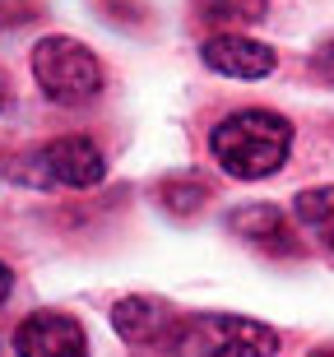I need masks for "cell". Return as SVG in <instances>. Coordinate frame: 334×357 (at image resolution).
<instances>
[{"label":"cell","instance_id":"1","mask_svg":"<svg viewBox=\"0 0 334 357\" xmlns=\"http://www.w3.org/2000/svg\"><path fill=\"white\" fill-rule=\"evenodd\" d=\"M288 149H293V126L279 112H265V107L232 112L209 135V153H214V162L232 181H265V176H274L288 162Z\"/></svg>","mask_w":334,"mask_h":357},{"label":"cell","instance_id":"2","mask_svg":"<svg viewBox=\"0 0 334 357\" xmlns=\"http://www.w3.org/2000/svg\"><path fill=\"white\" fill-rule=\"evenodd\" d=\"M172 357H269L279 353V334L246 316H190L176 325L167 348Z\"/></svg>","mask_w":334,"mask_h":357},{"label":"cell","instance_id":"3","mask_svg":"<svg viewBox=\"0 0 334 357\" xmlns=\"http://www.w3.org/2000/svg\"><path fill=\"white\" fill-rule=\"evenodd\" d=\"M33 79L56 107H79L103 93V61L75 38H42L33 47Z\"/></svg>","mask_w":334,"mask_h":357},{"label":"cell","instance_id":"4","mask_svg":"<svg viewBox=\"0 0 334 357\" xmlns=\"http://www.w3.org/2000/svg\"><path fill=\"white\" fill-rule=\"evenodd\" d=\"M28 162H33V172H24V176L38 181V185H75V190H84V185H98L107 176L103 149H98L93 139H84V135L52 139V144L38 149Z\"/></svg>","mask_w":334,"mask_h":357},{"label":"cell","instance_id":"5","mask_svg":"<svg viewBox=\"0 0 334 357\" xmlns=\"http://www.w3.org/2000/svg\"><path fill=\"white\" fill-rule=\"evenodd\" d=\"M14 353L19 357H89V334L75 316L61 311H33L14 330Z\"/></svg>","mask_w":334,"mask_h":357},{"label":"cell","instance_id":"6","mask_svg":"<svg viewBox=\"0 0 334 357\" xmlns=\"http://www.w3.org/2000/svg\"><path fill=\"white\" fill-rule=\"evenodd\" d=\"M112 325L135 348H172L181 316L167 302H158V297H121L112 306Z\"/></svg>","mask_w":334,"mask_h":357},{"label":"cell","instance_id":"7","mask_svg":"<svg viewBox=\"0 0 334 357\" xmlns=\"http://www.w3.org/2000/svg\"><path fill=\"white\" fill-rule=\"evenodd\" d=\"M200 56L214 75H227V79H265L279 66L274 47H265L255 38H241V33H214L200 47Z\"/></svg>","mask_w":334,"mask_h":357},{"label":"cell","instance_id":"8","mask_svg":"<svg viewBox=\"0 0 334 357\" xmlns=\"http://www.w3.org/2000/svg\"><path fill=\"white\" fill-rule=\"evenodd\" d=\"M227 227H232L241 241L260 246V251H274V255L297 251V237H293V227H288V213L274 209V204H246V209H237L232 218H227Z\"/></svg>","mask_w":334,"mask_h":357},{"label":"cell","instance_id":"9","mask_svg":"<svg viewBox=\"0 0 334 357\" xmlns=\"http://www.w3.org/2000/svg\"><path fill=\"white\" fill-rule=\"evenodd\" d=\"M195 5V14H200L204 24L214 28H246V24H260L269 14V0H190Z\"/></svg>","mask_w":334,"mask_h":357},{"label":"cell","instance_id":"10","mask_svg":"<svg viewBox=\"0 0 334 357\" xmlns=\"http://www.w3.org/2000/svg\"><path fill=\"white\" fill-rule=\"evenodd\" d=\"M297 218L307 227H316L325 237V246H334V185H316V190H302L297 195Z\"/></svg>","mask_w":334,"mask_h":357},{"label":"cell","instance_id":"11","mask_svg":"<svg viewBox=\"0 0 334 357\" xmlns=\"http://www.w3.org/2000/svg\"><path fill=\"white\" fill-rule=\"evenodd\" d=\"M162 204L172 213H195L204 204V185L200 181H162Z\"/></svg>","mask_w":334,"mask_h":357},{"label":"cell","instance_id":"12","mask_svg":"<svg viewBox=\"0 0 334 357\" xmlns=\"http://www.w3.org/2000/svg\"><path fill=\"white\" fill-rule=\"evenodd\" d=\"M311 70H316V79L334 84V38H325L321 47H316V56H311Z\"/></svg>","mask_w":334,"mask_h":357},{"label":"cell","instance_id":"13","mask_svg":"<svg viewBox=\"0 0 334 357\" xmlns=\"http://www.w3.org/2000/svg\"><path fill=\"white\" fill-rule=\"evenodd\" d=\"M10 292H14V269L5 265V260H0V302H5Z\"/></svg>","mask_w":334,"mask_h":357},{"label":"cell","instance_id":"14","mask_svg":"<svg viewBox=\"0 0 334 357\" xmlns=\"http://www.w3.org/2000/svg\"><path fill=\"white\" fill-rule=\"evenodd\" d=\"M5 98H10V84H5V75H0V107H5Z\"/></svg>","mask_w":334,"mask_h":357},{"label":"cell","instance_id":"15","mask_svg":"<svg viewBox=\"0 0 334 357\" xmlns=\"http://www.w3.org/2000/svg\"><path fill=\"white\" fill-rule=\"evenodd\" d=\"M311 357H334V348H316V353H311Z\"/></svg>","mask_w":334,"mask_h":357}]
</instances>
